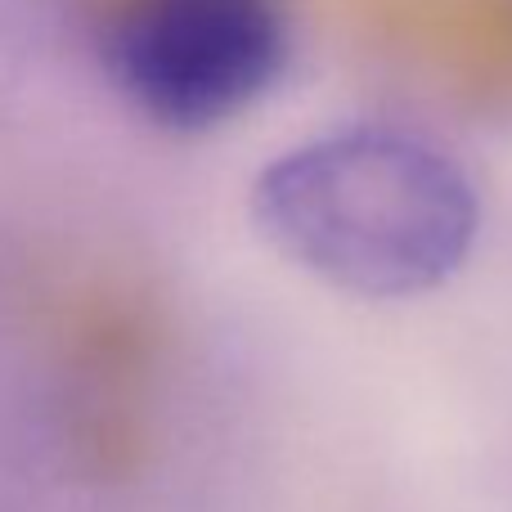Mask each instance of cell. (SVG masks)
Instances as JSON below:
<instances>
[{
  "mask_svg": "<svg viewBox=\"0 0 512 512\" xmlns=\"http://www.w3.org/2000/svg\"><path fill=\"white\" fill-rule=\"evenodd\" d=\"M252 225L288 265L364 301L450 283L481 230L468 171L436 144L387 126L328 131L265 162Z\"/></svg>",
  "mask_w": 512,
  "mask_h": 512,
  "instance_id": "6da1fadb",
  "label": "cell"
},
{
  "mask_svg": "<svg viewBox=\"0 0 512 512\" xmlns=\"http://www.w3.org/2000/svg\"><path fill=\"white\" fill-rule=\"evenodd\" d=\"M292 59L279 0H131L108 32L122 99L162 131L198 135L261 104Z\"/></svg>",
  "mask_w": 512,
  "mask_h": 512,
  "instance_id": "7a4b0ae2",
  "label": "cell"
}]
</instances>
